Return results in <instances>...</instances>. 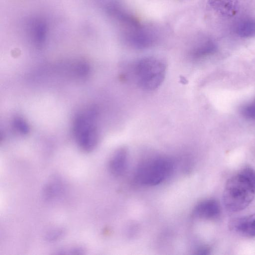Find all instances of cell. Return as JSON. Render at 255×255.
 <instances>
[{
    "mask_svg": "<svg viewBox=\"0 0 255 255\" xmlns=\"http://www.w3.org/2000/svg\"><path fill=\"white\" fill-rule=\"evenodd\" d=\"M230 227L244 236L255 237V214L235 219L231 221Z\"/></svg>",
    "mask_w": 255,
    "mask_h": 255,
    "instance_id": "52a82bcc",
    "label": "cell"
},
{
    "mask_svg": "<svg viewBox=\"0 0 255 255\" xmlns=\"http://www.w3.org/2000/svg\"><path fill=\"white\" fill-rule=\"evenodd\" d=\"M216 49L215 44L210 40L203 41L195 46L191 51V56L195 59L204 57L215 52Z\"/></svg>",
    "mask_w": 255,
    "mask_h": 255,
    "instance_id": "8fae6325",
    "label": "cell"
},
{
    "mask_svg": "<svg viewBox=\"0 0 255 255\" xmlns=\"http://www.w3.org/2000/svg\"><path fill=\"white\" fill-rule=\"evenodd\" d=\"M173 164L165 157H157L143 163L135 173V179L145 186H155L162 182L172 173Z\"/></svg>",
    "mask_w": 255,
    "mask_h": 255,
    "instance_id": "277c9868",
    "label": "cell"
},
{
    "mask_svg": "<svg viewBox=\"0 0 255 255\" xmlns=\"http://www.w3.org/2000/svg\"><path fill=\"white\" fill-rule=\"evenodd\" d=\"M242 114L248 119L255 120V101L244 106Z\"/></svg>",
    "mask_w": 255,
    "mask_h": 255,
    "instance_id": "4fadbf2b",
    "label": "cell"
},
{
    "mask_svg": "<svg viewBox=\"0 0 255 255\" xmlns=\"http://www.w3.org/2000/svg\"><path fill=\"white\" fill-rule=\"evenodd\" d=\"M255 197V171L247 167L231 177L225 185L223 200L226 208L238 212L248 207Z\"/></svg>",
    "mask_w": 255,
    "mask_h": 255,
    "instance_id": "6da1fadb",
    "label": "cell"
},
{
    "mask_svg": "<svg viewBox=\"0 0 255 255\" xmlns=\"http://www.w3.org/2000/svg\"><path fill=\"white\" fill-rule=\"evenodd\" d=\"M236 34L242 37H249L255 35V20L244 18L238 22L235 26Z\"/></svg>",
    "mask_w": 255,
    "mask_h": 255,
    "instance_id": "30bf717a",
    "label": "cell"
},
{
    "mask_svg": "<svg viewBox=\"0 0 255 255\" xmlns=\"http://www.w3.org/2000/svg\"><path fill=\"white\" fill-rule=\"evenodd\" d=\"M134 74L137 85L140 88L152 91L158 88L163 82L166 66L156 58H143L136 63Z\"/></svg>",
    "mask_w": 255,
    "mask_h": 255,
    "instance_id": "7a4b0ae2",
    "label": "cell"
},
{
    "mask_svg": "<svg viewBox=\"0 0 255 255\" xmlns=\"http://www.w3.org/2000/svg\"><path fill=\"white\" fill-rule=\"evenodd\" d=\"M209 6L218 14L225 17H231L238 10V0H209Z\"/></svg>",
    "mask_w": 255,
    "mask_h": 255,
    "instance_id": "ba28073f",
    "label": "cell"
},
{
    "mask_svg": "<svg viewBox=\"0 0 255 255\" xmlns=\"http://www.w3.org/2000/svg\"><path fill=\"white\" fill-rule=\"evenodd\" d=\"M28 34L37 46H41L45 42L47 34V25L44 19L34 17L30 19L27 27Z\"/></svg>",
    "mask_w": 255,
    "mask_h": 255,
    "instance_id": "5b68a950",
    "label": "cell"
},
{
    "mask_svg": "<svg viewBox=\"0 0 255 255\" xmlns=\"http://www.w3.org/2000/svg\"><path fill=\"white\" fill-rule=\"evenodd\" d=\"M220 214L219 203L215 199H208L200 202L193 210V215L204 219H214Z\"/></svg>",
    "mask_w": 255,
    "mask_h": 255,
    "instance_id": "8992f818",
    "label": "cell"
},
{
    "mask_svg": "<svg viewBox=\"0 0 255 255\" xmlns=\"http://www.w3.org/2000/svg\"><path fill=\"white\" fill-rule=\"evenodd\" d=\"M128 160V152L125 148L118 149L112 156L109 164L110 172L115 176H121L125 172Z\"/></svg>",
    "mask_w": 255,
    "mask_h": 255,
    "instance_id": "9c48e42d",
    "label": "cell"
},
{
    "mask_svg": "<svg viewBox=\"0 0 255 255\" xmlns=\"http://www.w3.org/2000/svg\"><path fill=\"white\" fill-rule=\"evenodd\" d=\"M97 111L90 108L78 114L73 123V133L79 146L86 151L93 150L98 144L99 135L95 122Z\"/></svg>",
    "mask_w": 255,
    "mask_h": 255,
    "instance_id": "3957f363",
    "label": "cell"
},
{
    "mask_svg": "<svg viewBox=\"0 0 255 255\" xmlns=\"http://www.w3.org/2000/svg\"><path fill=\"white\" fill-rule=\"evenodd\" d=\"M197 252V254L207 255L209 253L210 250L208 248L202 247L200 248Z\"/></svg>",
    "mask_w": 255,
    "mask_h": 255,
    "instance_id": "5bb4252c",
    "label": "cell"
},
{
    "mask_svg": "<svg viewBox=\"0 0 255 255\" xmlns=\"http://www.w3.org/2000/svg\"><path fill=\"white\" fill-rule=\"evenodd\" d=\"M13 125L14 128L21 134H26L29 132V126L22 118H15L13 121Z\"/></svg>",
    "mask_w": 255,
    "mask_h": 255,
    "instance_id": "7c38bea8",
    "label": "cell"
}]
</instances>
